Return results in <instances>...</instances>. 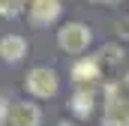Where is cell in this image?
Here are the masks:
<instances>
[{
    "mask_svg": "<svg viewBox=\"0 0 129 126\" xmlns=\"http://www.w3.org/2000/svg\"><path fill=\"white\" fill-rule=\"evenodd\" d=\"M57 39H60V48H63V51L81 54V51L90 45V27H87V24H78V21H69V24L60 27Z\"/></svg>",
    "mask_w": 129,
    "mask_h": 126,
    "instance_id": "obj_1",
    "label": "cell"
},
{
    "mask_svg": "<svg viewBox=\"0 0 129 126\" xmlns=\"http://www.w3.org/2000/svg\"><path fill=\"white\" fill-rule=\"evenodd\" d=\"M102 126H129V99H120L117 87H108V105L102 114Z\"/></svg>",
    "mask_w": 129,
    "mask_h": 126,
    "instance_id": "obj_2",
    "label": "cell"
},
{
    "mask_svg": "<svg viewBox=\"0 0 129 126\" xmlns=\"http://www.w3.org/2000/svg\"><path fill=\"white\" fill-rule=\"evenodd\" d=\"M27 90L33 96H54L57 93V72L54 69H45V66H39V69H33L30 75H27Z\"/></svg>",
    "mask_w": 129,
    "mask_h": 126,
    "instance_id": "obj_3",
    "label": "cell"
},
{
    "mask_svg": "<svg viewBox=\"0 0 129 126\" xmlns=\"http://www.w3.org/2000/svg\"><path fill=\"white\" fill-rule=\"evenodd\" d=\"M9 120H12V126H39L42 123V111L33 102H18V105H12Z\"/></svg>",
    "mask_w": 129,
    "mask_h": 126,
    "instance_id": "obj_4",
    "label": "cell"
},
{
    "mask_svg": "<svg viewBox=\"0 0 129 126\" xmlns=\"http://www.w3.org/2000/svg\"><path fill=\"white\" fill-rule=\"evenodd\" d=\"M57 15H60V0H33L30 3L33 24H51Z\"/></svg>",
    "mask_w": 129,
    "mask_h": 126,
    "instance_id": "obj_5",
    "label": "cell"
},
{
    "mask_svg": "<svg viewBox=\"0 0 129 126\" xmlns=\"http://www.w3.org/2000/svg\"><path fill=\"white\" fill-rule=\"evenodd\" d=\"M99 66L102 63L96 57H81V60L72 66V78L81 81V84H90V81H99Z\"/></svg>",
    "mask_w": 129,
    "mask_h": 126,
    "instance_id": "obj_6",
    "label": "cell"
},
{
    "mask_svg": "<svg viewBox=\"0 0 129 126\" xmlns=\"http://www.w3.org/2000/svg\"><path fill=\"white\" fill-rule=\"evenodd\" d=\"M27 54V39H21V36H3L0 39V57L9 63L21 60Z\"/></svg>",
    "mask_w": 129,
    "mask_h": 126,
    "instance_id": "obj_7",
    "label": "cell"
},
{
    "mask_svg": "<svg viewBox=\"0 0 129 126\" xmlns=\"http://www.w3.org/2000/svg\"><path fill=\"white\" fill-rule=\"evenodd\" d=\"M93 99H96V93H93L90 87H81V90H75V96L69 99V108H72L78 117H87L90 108H93Z\"/></svg>",
    "mask_w": 129,
    "mask_h": 126,
    "instance_id": "obj_8",
    "label": "cell"
},
{
    "mask_svg": "<svg viewBox=\"0 0 129 126\" xmlns=\"http://www.w3.org/2000/svg\"><path fill=\"white\" fill-rule=\"evenodd\" d=\"M120 57H123V51L117 48V45H105V48H99V54H96V60L99 63H120Z\"/></svg>",
    "mask_w": 129,
    "mask_h": 126,
    "instance_id": "obj_9",
    "label": "cell"
},
{
    "mask_svg": "<svg viewBox=\"0 0 129 126\" xmlns=\"http://www.w3.org/2000/svg\"><path fill=\"white\" fill-rule=\"evenodd\" d=\"M24 3H27V0H0V15H3V18H15V15H21Z\"/></svg>",
    "mask_w": 129,
    "mask_h": 126,
    "instance_id": "obj_10",
    "label": "cell"
},
{
    "mask_svg": "<svg viewBox=\"0 0 129 126\" xmlns=\"http://www.w3.org/2000/svg\"><path fill=\"white\" fill-rule=\"evenodd\" d=\"M3 117H6V102L0 99V120H3Z\"/></svg>",
    "mask_w": 129,
    "mask_h": 126,
    "instance_id": "obj_11",
    "label": "cell"
},
{
    "mask_svg": "<svg viewBox=\"0 0 129 126\" xmlns=\"http://www.w3.org/2000/svg\"><path fill=\"white\" fill-rule=\"evenodd\" d=\"M126 87H129V72H126Z\"/></svg>",
    "mask_w": 129,
    "mask_h": 126,
    "instance_id": "obj_12",
    "label": "cell"
},
{
    "mask_svg": "<svg viewBox=\"0 0 129 126\" xmlns=\"http://www.w3.org/2000/svg\"><path fill=\"white\" fill-rule=\"evenodd\" d=\"M93 3H99V0H93Z\"/></svg>",
    "mask_w": 129,
    "mask_h": 126,
    "instance_id": "obj_13",
    "label": "cell"
}]
</instances>
